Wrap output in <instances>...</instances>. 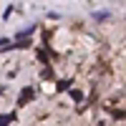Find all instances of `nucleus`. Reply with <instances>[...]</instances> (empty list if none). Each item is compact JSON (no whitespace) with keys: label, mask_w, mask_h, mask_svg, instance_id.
I'll return each instance as SVG.
<instances>
[{"label":"nucleus","mask_w":126,"mask_h":126,"mask_svg":"<svg viewBox=\"0 0 126 126\" xmlns=\"http://www.w3.org/2000/svg\"><path fill=\"white\" fill-rule=\"evenodd\" d=\"M30 98H33V91H30V88H25L23 93H20V103H25V101H30Z\"/></svg>","instance_id":"obj_1"},{"label":"nucleus","mask_w":126,"mask_h":126,"mask_svg":"<svg viewBox=\"0 0 126 126\" xmlns=\"http://www.w3.org/2000/svg\"><path fill=\"white\" fill-rule=\"evenodd\" d=\"M71 83H73V81H68V78H66V81H61L56 88H58V91H68V88H71Z\"/></svg>","instance_id":"obj_2"},{"label":"nucleus","mask_w":126,"mask_h":126,"mask_svg":"<svg viewBox=\"0 0 126 126\" xmlns=\"http://www.w3.org/2000/svg\"><path fill=\"white\" fill-rule=\"evenodd\" d=\"M15 119V113H3V116H0V124H10Z\"/></svg>","instance_id":"obj_3"},{"label":"nucleus","mask_w":126,"mask_h":126,"mask_svg":"<svg viewBox=\"0 0 126 126\" xmlns=\"http://www.w3.org/2000/svg\"><path fill=\"white\" fill-rule=\"evenodd\" d=\"M71 98H73V101H83V93H81V91H71Z\"/></svg>","instance_id":"obj_4"},{"label":"nucleus","mask_w":126,"mask_h":126,"mask_svg":"<svg viewBox=\"0 0 126 126\" xmlns=\"http://www.w3.org/2000/svg\"><path fill=\"white\" fill-rule=\"evenodd\" d=\"M38 58H40V63H48V53L46 50H38Z\"/></svg>","instance_id":"obj_5"}]
</instances>
